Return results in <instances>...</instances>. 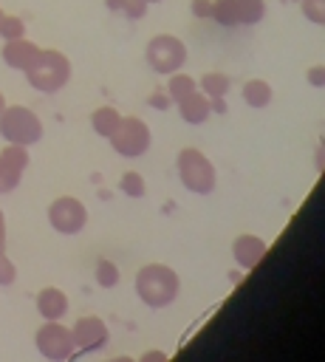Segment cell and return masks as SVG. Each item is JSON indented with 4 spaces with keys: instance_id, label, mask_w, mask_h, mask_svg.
I'll return each mask as SVG.
<instances>
[{
    "instance_id": "4fadbf2b",
    "label": "cell",
    "mask_w": 325,
    "mask_h": 362,
    "mask_svg": "<svg viewBox=\"0 0 325 362\" xmlns=\"http://www.w3.org/2000/svg\"><path fill=\"white\" fill-rule=\"evenodd\" d=\"M68 308H71L68 305V297L57 286H48V288H42L37 294V311H40L42 320H62L68 314Z\"/></svg>"
},
{
    "instance_id": "836d02e7",
    "label": "cell",
    "mask_w": 325,
    "mask_h": 362,
    "mask_svg": "<svg viewBox=\"0 0 325 362\" xmlns=\"http://www.w3.org/2000/svg\"><path fill=\"white\" fill-rule=\"evenodd\" d=\"M144 3H147V6H150V3H161V0H144Z\"/></svg>"
},
{
    "instance_id": "ffe728a7",
    "label": "cell",
    "mask_w": 325,
    "mask_h": 362,
    "mask_svg": "<svg viewBox=\"0 0 325 362\" xmlns=\"http://www.w3.org/2000/svg\"><path fill=\"white\" fill-rule=\"evenodd\" d=\"M20 181H23V170L14 167V164H8V161L0 156V195L14 192V189L20 187Z\"/></svg>"
},
{
    "instance_id": "7a4b0ae2",
    "label": "cell",
    "mask_w": 325,
    "mask_h": 362,
    "mask_svg": "<svg viewBox=\"0 0 325 362\" xmlns=\"http://www.w3.org/2000/svg\"><path fill=\"white\" fill-rule=\"evenodd\" d=\"M28 85L40 93H57L71 79V59L57 48H40L37 59L23 71Z\"/></svg>"
},
{
    "instance_id": "8992f818",
    "label": "cell",
    "mask_w": 325,
    "mask_h": 362,
    "mask_svg": "<svg viewBox=\"0 0 325 362\" xmlns=\"http://www.w3.org/2000/svg\"><path fill=\"white\" fill-rule=\"evenodd\" d=\"M150 144H153V133H150L147 122L138 119V116H122L119 127H116L113 136H110V147H113L119 156H124V158H138V156H144V153L150 150Z\"/></svg>"
},
{
    "instance_id": "f546056e",
    "label": "cell",
    "mask_w": 325,
    "mask_h": 362,
    "mask_svg": "<svg viewBox=\"0 0 325 362\" xmlns=\"http://www.w3.org/2000/svg\"><path fill=\"white\" fill-rule=\"evenodd\" d=\"M308 82H311L314 88H319V85H322V65H314V68L308 71Z\"/></svg>"
},
{
    "instance_id": "30bf717a",
    "label": "cell",
    "mask_w": 325,
    "mask_h": 362,
    "mask_svg": "<svg viewBox=\"0 0 325 362\" xmlns=\"http://www.w3.org/2000/svg\"><path fill=\"white\" fill-rule=\"evenodd\" d=\"M71 337H73V348H76V351L93 354V351H99V348L107 345L110 331H107V325H105L102 317L88 314V317H79V320L71 325Z\"/></svg>"
},
{
    "instance_id": "44dd1931",
    "label": "cell",
    "mask_w": 325,
    "mask_h": 362,
    "mask_svg": "<svg viewBox=\"0 0 325 362\" xmlns=\"http://www.w3.org/2000/svg\"><path fill=\"white\" fill-rule=\"evenodd\" d=\"M119 189L130 198H141L147 192V184H144V175L136 173V170H127L122 178H119Z\"/></svg>"
},
{
    "instance_id": "7402d4cb",
    "label": "cell",
    "mask_w": 325,
    "mask_h": 362,
    "mask_svg": "<svg viewBox=\"0 0 325 362\" xmlns=\"http://www.w3.org/2000/svg\"><path fill=\"white\" fill-rule=\"evenodd\" d=\"M93 277H96V283L102 286V288H113L116 283H119V266L113 263V260H99L96 263V272H93Z\"/></svg>"
},
{
    "instance_id": "7c38bea8",
    "label": "cell",
    "mask_w": 325,
    "mask_h": 362,
    "mask_svg": "<svg viewBox=\"0 0 325 362\" xmlns=\"http://www.w3.org/2000/svg\"><path fill=\"white\" fill-rule=\"evenodd\" d=\"M37 54H40V45H34V42L25 40V37L3 40V51H0L3 62H6L11 71H25V68L37 59Z\"/></svg>"
},
{
    "instance_id": "603a6c76",
    "label": "cell",
    "mask_w": 325,
    "mask_h": 362,
    "mask_svg": "<svg viewBox=\"0 0 325 362\" xmlns=\"http://www.w3.org/2000/svg\"><path fill=\"white\" fill-rule=\"evenodd\" d=\"M0 37L3 40H17L25 37V23L17 14H0Z\"/></svg>"
},
{
    "instance_id": "52a82bcc",
    "label": "cell",
    "mask_w": 325,
    "mask_h": 362,
    "mask_svg": "<svg viewBox=\"0 0 325 362\" xmlns=\"http://www.w3.org/2000/svg\"><path fill=\"white\" fill-rule=\"evenodd\" d=\"M34 345L37 351L48 359V362H65L73 356V337H71V328L62 325V320H45L37 334H34Z\"/></svg>"
},
{
    "instance_id": "ba28073f",
    "label": "cell",
    "mask_w": 325,
    "mask_h": 362,
    "mask_svg": "<svg viewBox=\"0 0 325 362\" xmlns=\"http://www.w3.org/2000/svg\"><path fill=\"white\" fill-rule=\"evenodd\" d=\"M209 17L226 28L254 25L266 17V0H212Z\"/></svg>"
},
{
    "instance_id": "3957f363",
    "label": "cell",
    "mask_w": 325,
    "mask_h": 362,
    "mask_svg": "<svg viewBox=\"0 0 325 362\" xmlns=\"http://www.w3.org/2000/svg\"><path fill=\"white\" fill-rule=\"evenodd\" d=\"M0 136L6 144L31 147L42 139V122L25 105H6V110L0 113Z\"/></svg>"
},
{
    "instance_id": "9a60e30c",
    "label": "cell",
    "mask_w": 325,
    "mask_h": 362,
    "mask_svg": "<svg viewBox=\"0 0 325 362\" xmlns=\"http://www.w3.org/2000/svg\"><path fill=\"white\" fill-rule=\"evenodd\" d=\"M119 122H122V113H119L116 107H110V105H102V107H96V110L90 113V127H93V133L102 136V139H110L113 130L119 127Z\"/></svg>"
},
{
    "instance_id": "277c9868",
    "label": "cell",
    "mask_w": 325,
    "mask_h": 362,
    "mask_svg": "<svg viewBox=\"0 0 325 362\" xmlns=\"http://www.w3.org/2000/svg\"><path fill=\"white\" fill-rule=\"evenodd\" d=\"M175 170H178L181 184H184L189 192L209 195V192L215 189V181H218L215 167H212V161H209L201 150L184 147V150L178 153V158H175Z\"/></svg>"
},
{
    "instance_id": "d6986e66",
    "label": "cell",
    "mask_w": 325,
    "mask_h": 362,
    "mask_svg": "<svg viewBox=\"0 0 325 362\" xmlns=\"http://www.w3.org/2000/svg\"><path fill=\"white\" fill-rule=\"evenodd\" d=\"M192 90H198V82H195L189 74H181V71L170 74V82H167V96H170L172 102H181V99H184V96H189Z\"/></svg>"
},
{
    "instance_id": "d6a6232c",
    "label": "cell",
    "mask_w": 325,
    "mask_h": 362,
    "mask_svg": "<svg viewBox=\"0 0 325 362\" xmlns=\"http://www.w3.org/2000/svg\"><path fill=\"white\" fill-rule=\"evenodd\" d=\"M6 105H8V102H6V96H3V93H0V113H3V110H6Z\"/></svg>"
},
{
    "instance_id": "cb8c5ba5",
    "label": "cell",
    "mask_w": 325,
    "mask_h": 362,
    "mask_svg": "<svg viewBox=\"0 0 325 362\" xmlns=\"http://www.w3.org/2000/svg\"><path fill=\"white\" fill-rule=\"evenodd\" d=\"M0 156H3L8 164L20 167L23 173H25V167H28V161H31V156H28V150H25L23 144H6V147L0 150Z\"/></svg>"
},
{
    "instance_id": "4dcf8cb0",
    "label": "cell",
    "mask_w": 325,
    "mask_h": 362,
    "mask_svg": "<svg viewBox=\"0 0 325 362\" xmlns=\"http://www.w3.org/2000/svg\"><path fill=\"white\" fill-rule=\"evenodd\" d=\"M122 3H124V0H105V6H107L110 11H122Z\"/></svg>"
},
{
    "instance_id": "83f0119b",
    "label": "cell",
    "mask_w": 325,
    "mask_h": 362,
    "mask_svg": "<svg viewBox=\"0 0 325 362\" xmlns=\"http://www.w3.org/2000/svg\"><path fill=\"white\" fill-rule=\"evenodd\" d=\"M189 11H192L198 20H206L209 11H212V0H192V3H189Z\"/></svg>"
},
{
    "instance_id": "e0dca14e",
    "label": "cell",
    "mask_w": 325,
    "mask_h": 362,
    "mask_svg": "<svg viewBox=\"0 0 325 362\" xmlns=\"http://www.w3.org/2000/svg\"><path fill=\"white\" fill-rule=\"evenodd\" d=\"M195 82H198L201 93H206L209 99L226 96V93H229V88H232V79H229L226 74H220V71H209V74H203V76H201V79H195Z\"/></svg>"
},
{
    "instance_id": "9c48e42d",
    "label": "cell",
    "mask_w": 325,
    "mask_h": 362,
    "mask_svg": "<svg viewBox=\"0 0 325 362\" xmlns=\"http://www.w3.org/2000/svg\"><path fill=\"white\" fill-rule=\"evenodd\" d=\"M48 223L59 235H79L88 223V206L73 195H59L48 204Z\"/></svg>"
},
{
    "instance_id": "2e32d148",
    "label": "cell",
    "mask_w": 325,
    "mask_h": 362,
    "mask_svg": "<svg viewBox=\"0 0 325 362\" xmlns=\"http://www.w3.org/2000/svg\"><path fill=\"white\" fill-rule=\"evenodd\" d=\"M240 93H243V102L249 107H268V102L274 96V90H271V85L266 79H249V82H243V90Z\"/></svg>"
},
{
    "instance_id": "1f68e13d",
    "label": "cell",
    "mask_w": 325,
    "mask_h": 362,
    "mask_svg": "<svg viewBox=\"0 0 325 362\" xmlns=\"http://www.w3.org/2000/svg\"><path fill=\"white\" fill-rule=\"evenodd\" d=\"M107 362H136V359H130V356H113V359H107Z\"/></svg>"
},
{
    "instance_id": "6da1fadb",
    "label": "cell",
    "mask_w": 325,
    "mask_h": 362,
    "mask_svg": "<svg viewBox=\"0 0 325 362\" xmlns=\"http://www.w3.org/2000/svg\"><path fill=\"white\" fill-rule=\"evenodd\" d=\"M178 291H181V277L175 269L164 263H147L136 272V294L150 308H164L175 303Z\"/></svg>"
},
{
    "instance_id": "8fae6325",
    "label": "cell",
    "mask_w": 325,
    "mask_h": 362,
    "mask_svg": "<svg viewBox=\"0 0 325 362\" xmlns=\"http://www.w3.org/2000/svg\"><path fill=\"white\" fill-rule=\"evenodd\" d=\"M266 252H268V243L263 240V238H257V235H237L235 240H232V257H235V263L240 266V269H254L263 257H266Z\"/></svg>"
},
{
    "instance_id": "4316f807",
    "label": "cell",
    "mask_w": 325,
    "mask_h": 362,
    "mask_svg": "<svg viewBox=\"0 0 325 362\" xmlns=\"http://www.w3.org/2000/svg\"><path fill=\"white\" fill-rule=\"evenodd\" d=\"M147 105H150V107H155V110H167V107L172 105V99L167 96V90H153V93H150V99H147Z\"/></svg>"
},
{
    "instance_id": "5b68a950",
    "label": "cell",
    "mask_w": 325,
    "mask_h": 362,
    "mask_svg": "<svg viewBox=\"0 0 325 362\" xmlns=\"http://www.w3.org/2000/svg\"><path fill=\"white\" fill-rule=\"evenodd\" d=\"M144 57H147V65L155 74L170 76V74H175V71L184 68V62H187V45L178 37H172V34H155L147 42V48H144Z\"/></svg>"
},
{
    "instance_id": "ac0fdd59",
    "label": "cell",
    "mask_w": 325,
    "mask_h": 362,
    "mask_svg": "<svg viewBox=\"0 0 325 362\" xmlns=\"http://www.w3.org/2000/svg\"><path fill=\"white\" fill-rule=\"evenodd\" d=\"M6 243H8V238H6V215L0 209V286H11L17 280V266L6 255Z\"/></svg>"
},
{
    "instance_id": "5bb4252c",
    "label": "cell",
    "mask_w": 325,
    "mask_h": 362,
    "mask_svg": "<svg viewBox=\"0 0 325 362\" xmlns=\"http://www.w3.org/2000/svg\"><path fill=\"white\" fill-rule=\"evenodd\" d=\"M175 105H178V113H181V119H184L187 124H203V122L209 119V113H212L209 96L201 93V90H192L189 96H184V99L175 102Z\"/></svg>"
},
{
    "instance_id": "e575fe53",
    "label": "cell",
    "mask_w": 325,
    "mask_h": 362,
    "mask_svg": "<svg viewBox=\"0 0 325 362\" xmlns=\"http://www.w3.org/2000/svg\"><path fill=\"white\" fill-rule=\"evenodd\" d=\"M0 14H3V11H0Z\"/></svg>"
},
{
    "instance_id": "484cf974",
    "label": "cell",
    "mask_w": 325,
    "mask_h": 362,
    "mask_svg": "<svg viewBox=\"0 0 325 362\" xmlns=\"http://www.w3.org/2000/svg\"><path fill=\"white\" fill-rule=\"evenodd\" d=\"M122 14L130 17V20H141L147 14V3L144 0H124L122 3Z\"/></svg>"
},
{
    "instance_id": "f1b7e54d",
    "label": "cell",
    "mask_w": 325,
    "mask_h": 362,
    "mask_svg": "<svg viewBox=\"0 0 325 362\" xmlns=\"http://www.w3.org/2000/svg\"><path fill=\"white\" fill-rule=\"evenodd\" d=\"M136 362H170V356L164 351H144L141 359H136Z\"/></svg>"
},
{
    "instance_id": "d4e9b609",
    "label": "cell",
    "mask_w": 325,
    "mask_h": 362,
    "mask_svg": "<svg viewBox=\"0 0 325 362\" xmlns=\"http://www.w3.org/2000/svg\"><path fill=\"white\" fill-rule=\"evenodd\" d=\"M300 8H302V14H305L311 23L322 25V20H325V14H322V0H300Z\"/></svg>"
}]
</instances>
